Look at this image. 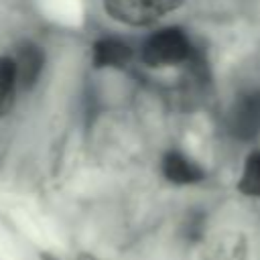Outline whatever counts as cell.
Returning <instances> with one entry per match:
<instances>
[{"label":"cell","mask_w":260,"mask_h":260,"mask_svg":"<svg viewBox=\"0 0 260 260\" xmlns=\"http://www.w3.org/2000/svg\"><path fill=\"white\" fill-rule=\"evenodd\" d=\"M230 130L242 142H252L260 136V89H246L234 100Z\"/></svg>","instance_id":"3957f363"},{"label":"cell","mask_w":260,"mask_h":260,"mask_svg":"<svg viewBox=\"0 0 260 260\" xmlns=\"http://www.w3.org/2000/svg\"><path fill=\"white\" fill-rule=\"evenodd\" d=\"M16 85V73L12 57H0V118L12 108Z\"/></svg>","instance_id":"ba28073f"},{"label":"cell","mask_w":260,"mask_h":260,"mask_svg":"<svg viewBox=\"0 0 260 260\" xmlns=\"http://www.w3.org/2000/svg\"><path fill=\"white\" fill-rule=\"evenodd\" d=\"M77 260H98L95 256H91V254H79L77 256Z\"/></svg>","instance_id":"9c48e42d"},{"label":"cell","mask_w":260,"mask_h":260,"mask_svg":"<svg viewBox=\"0 0 260 260\" xmlns=\"http://www.w3.org/2000/svg\"><path fill=\"white\" fill-rule=\"evenodd\" d=\"M195 59V47L179 26H165L152 32L142 45V61L150 67L179 65Z\"/></svg>","instance_id":"6da1fadb"},{"label":"cell","mask_w":260,"mask_h":260,"mask_svg":"<svg viewBox=\"0 0 260 260\" xmlns=\"http://www.w3.org/2000/svg\"><path fill=\"white\" fill-rule=\"evenodd\" d=\"M12 63H14L18 89H30L43 73L45 53L35 43H22V45H18V49L12 57Z\"/></svg>","instance_id":"277c9868"},{"label":"cell","mask_w":260,"mask_h":260,"mask_svg":"<svg viewBox=\"0 0 260 260\" xmlns=\"http://www.w3.org/2000/svg\"><path fill=\"white\" fill-rule=\"evenodd\" d=\"M185 0H104L106 12L124 24L146 26L175 12Z\"/></svg>","instance_id":"7a4b0ae2"},{"label":"cell","mask_w":260,"mask_h":260,"mask_svg":"<svg viewBox=\"0 0 260 260\" xmlns=\"http://www.w3.org/2000/svg\"><path fill=\"white\" fill-rule=\"evenodd\" d=\"M160 171L165 179L173 185H195L205 179V171L181 150H167L160 160Z\"/></svg>","instance_id":"5b68a950"},{"label":"cell","mask_w":260,"mask_h":260,"mask_svg":"<svg viewBox=\"0 0 260 260\" xmlns=\"http://www.w3.org/2000/svg\"><path fill=\"white\" fill-rule=\"evenodd\" d=\"M238 189L246 197L260 199V150H252L246 156L242 173H240Z\"/></svg>","instance_id":"52a82bcc"},{"label":"cell","mask_w":260,"mask_h":260,"mask_svg":"<svg viewBox=\"0 0 260 260\" xmlns=\"http://www.w3.org/2000/svg\"><path fill=\"white\" fill-rule=\"evenodd\" d=\"M132 49L120 39H100L93 45L95 67H122L130 61Z\"/></svg>","instance_id":"8992f818"}]
</instances>
